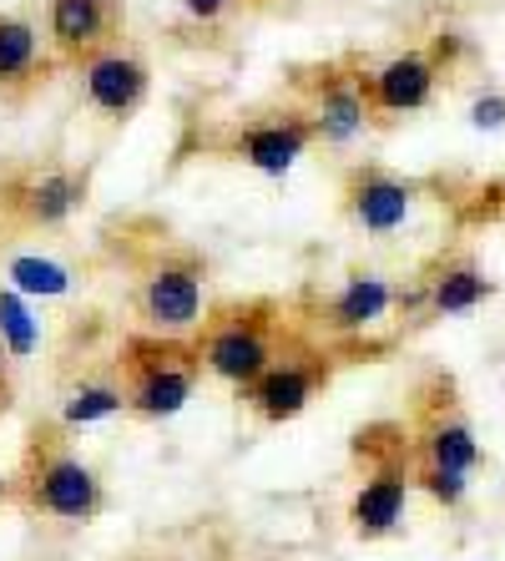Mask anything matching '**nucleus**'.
<instances>
[{"label":"nucleus","mask_w":505,"mask_h":561,"mask_svg":"<svg viewBox=\"0 0 505 561\" xmlns=\"http://www.w3.org/2000/svg\"><path fill=\"white\" fill-rule=\"evenodd\" d=\"M91 197V172L87 168H26L0 183V213L26 228V233H51L66 228L87 208Z\"/></svg>","instance_id":"39448f33"},{"label":"nucleus","mask_w":505,"mask_h":561,"mask_svg":"<svg viewBox=\"0 0 505 561\" xmlns=\"http://www.w3.org/2000/svg\"><path fill=\"white\" fill-rule=\"evenodd\" d=\"M122 394H127V415L137 420H172L193 405L203 365L187 340H157V334H131L122 344Z\"/></svg>","instance_id":"7ed1b4c3"},{"label":"nucleus","mask_w":505,"mask_h":561,"mask_svg":"<svg viewBox=\"0 0 505 561\" xmlns=\"http://www.w3.org/2000/svg\"><path fill=\"white\" fill-rule=\"evenodd\" d=\"M122 410H127V394L117 375H81L61 394V431H91V425L117 420Z\"/></svg>","instance_id":"6ab92c4d"},{"label":"nucleus","mask_w":505,"mask_h":561,"mask_svg":"<svg viewBox=\"0 0 505 561\" xmlns=\"http://www.w3.org/2000/svg\"><path fill=\"white\" fill-rule=\"evenodd\" d=\"M77 284L81 274L56 253L21 249L5 259V288H15L21 299H66V294H77Z\"/></svg>","instance_id":"a211bd4d"},{"label":"nucleus","mask_w":505,"mask_h":561,"mask_svg":"<svg viewBox=\"0 0 505 561\" xmlns=\"http://www.w3.org/2000/svg\"><path fill=\"white\" fill-rule=\"evenodd\" d=\"M415 496V470L404 466V450L394 456H375V466L364 470L359 491L349 501V531L359 541H385L404 526V511Z\"/></svg>","instance_id":"f8f14e48"},{"label":"nucleus","mask_w":505,"mask_h":561,"mask_svg":"<svg viewBox=\"0 0 505 561\" xmlns=\"http://www.w3.org/2000/svg\"><path fill=\"white\" fill-rule=\"evenodd\" d=\"M313 142V122L303 106H284V112H263V117L233 127V137L222 142V152L243 162V168L263 172V178H288V172L309 157Z\"/></svg>","instance_id":"6e6552de"},{"label":"nucleus","mask_w":505,"mask_h":561,"mask_svg":"<svg viewBox=\"0 0 505 561\" xmlns=\"http://www.w3.org/2000/svg\"><path fill=\"white\" fill-rule=\"evenodd\" d=\"M233 5H243V0H182L187 21H197V26H218V21L233 11Z\"/></svg>","instance_id":"5701e85b"},{"label":"nucleus","mask_w":505,"mask_h":561,"mask_svg":"<svg viewBox=\"0 0 505 561\" xmlns=\"http://www.w3.org/2000/svg\"><path fill=\"white\" fill-rule=\"evenodd\" d=\"M420 197L425 193H420L415 178H400L379 162H359L344 178V218L369 238H394L415 222Z\"/></svg>","instance_id":"423d86ee"},{"label":"nucleus","mask_w":505,"mask_h":561,"mask_svg":"<svg viewBox=\"0 0 505 561\" xmlns=\"http://www.w3.org/2000/svg\"><path fill=\"white\" fill-rule=\"evenodd\" d=\"M122 41L117 0H46V51L56 66H81Z\"/></svg>","instance_id":"9b49d317"},{"label":"nucleus","mask_w":505,"mask_h":561,"mask_svg":"<svg viewBox=\"0 0 505 561\" xmlns=\"http://www.w3.org/2000/svg\"><path fill=\"white\" fill-rule=\"evenodd\" d=\"M466 122L475 131H501L505 127V92H480L475 102H470Z\"/></svg>","instance_id":"4be33fe9"},{"label":"nucleus","mask_w":505,"mask_h":561,"mask_svg":"<svg viewBox=\"0 0 505 561\" xmlns=\"http://www.w3.org/2000/svg\"><path fill=\"white\" fill-rule=\"evenodd\" d=\"M440 66L429 51H394L389 61L359 71L364 102L375 117H410V112H425L440 92Z\"/></svg>","instance_id":"ddd939ff"},{"label":"nucleus","mask_w":505,"mask_h":561,"mask_svg":"<svg viewBox=\"0 0 505 561\" xmlns=\"http://www.w3.org/2000/svg\"><path fill=\"white\" fill-rule=\"evenodd\" d=\"M284 319H278V304L268 299H243V304H222L203 319L197 329V365L203 375L228 385V390L243 394L263 369L284 354Z\"/></svg>","instance_id":"f257e3e1"},{"label":"nucleus","mask_w":505,"mask_h":561,"mask_svg":"<svg viewBox=\"0 0 505 561\" xmlns=\"http://www.w3.org/2000/svg\"><path fill=\"white\" fill-rule=\"evenodd\" d=\"M11 405V354L0 350V410Z\"/></svg>","instance_id":"b1692460"},{"label":"nucleus","mask_w":505,"mask_h":561,"mask_svg":"<svg viewBox=\"0 0 505 561\" xmlns=\"http://www.w3.org/2000/svg\"><path fill=\"white\" fill-rule=\"evenodd\" d=\"M415 450H420V466H435V470H455V476H470L480 466V440L460 415H435L425 420V431L415 435Z\"/></svg>","instance_id":"dca6fc26"},{"label":"nucleus","mask_w":505,"mask_h":561,"mask_svg":"<svg viewBox=\"0 0 505 561\" xmlns=\"http://www.w3.org/2000/svg\"><path fill=\"white\" fill-rule=\"evenodd\" d=\"M77 77H81V102L106 122L137 117L147 106V96H152V61L142 51H131L127 41H117V46L96 51L91 61H81Z\"/></svg>","instance_id":"1a4fd4ad"},{"label":"nucleus","mask_w":505,"mask_h":561,"mask_svg":"<svg viewBox=\"0 0 505 561\" xmlns=\"http://www.w3.org/2000/svg\"><path fill=\"white\" fill-rule=\"evenodd\" d=\"M485 299H495V284L485 278V268H475L470 259L445 263L440 274L425 284V309L435 319H460V313H475Z\"/></svg>","instance_id":"f3484780"},{"label":"nucleus","mask_w":505,"mask_h":561,"mask_svg":"<svg viewBox=\"0 0 505 561\" xmlns=\"http://www.w3.org/2000/svg\"><path fill=\"white\" fill-rule=\"evenodd\" d=\"M15 496V481H11V476H0V501H11Z\"/></svg>","instance_id":"393cba45"},{"label":"nucleus","mask_w":505,"mask_h":561,"mask_svg":"<svg viewBox=\"0 0 505 561\" xmlns=\"http://www.w3.org/2000/svg\"><path fill=\"white\" fill-rule=\"evenodd\" d=\"M0 350L11 354V365H26L41 350V319L31 299H21L15 288L0 284Z\"/></svg>","instance_id":"aec40b11"},{"label":"nucleus","mask_w":505,"mask_h":561,"mask_svg":"<svg viewBox=\"0 0 505 561\" xmlns=\"http://www.w3.org/2000/svg\"><path fill=\"white\" fill-rule=\"evenodd\" d=\"M415 491H425L429 501L440 511H460L470 501V476H455V470H435V466H420L415 470Z\"/></svg>","instance_id":"412c9836"},{"label":"nucleus","mask_w":505,"mask_h":561,"mask_svg":"<svg viewBox=\"0 0 505 561\" xmlns=\"http://www.w3.org/2000/svg\"><path fill=\"white\" fill-rule=\"evenodd\" d=\"M15 496L26 501V511H36L56 526H91L106 511V481L102 470L81 460L66 440H56L51 431H36L26 466L15 476Z\"/></svg>","instance_id":"f03ea898"},{"label":"nucleus","mask_w":505,"mask_h":561,"mask_svg":"<svg viewBox=\"0 0 505 561\" xmlns=\"http://www.w3.org/2000/svg\"><path fill=\"white\" fill-rule=\"evenodd\" d=\"M51 66L46 36L31 15H0V102H26Z\"/></svg>","instance_id":"2eb2a0df"},{"label":"nucleus","mask_w":505,"mask_h":561,"mask_svg":"<svg viewBox=\"0 0 505 561\" xmlns=\"http://www.w3.org/2000/svg\"><path fill=\"white\" fill-rule=\"evenodd\" d=\"M137 319L157 340H193L208 319V263L193 249H162L137 274Z\"/></svg>","instance_id":"20e7f679"},{"label":"nucleus","mask_w":505,"mask_h":561,"mask_svg":"<svg viewBox=\"0 0 505 561\" xmlns=\"http://www.w3.org/2000/svg\"><path fill=\"white\" fill-rule=\"evenodd\" d=\"M303 112L313 122V142L319 147H354L364 131L375 127V112L364 102V87H359V71H344V66H319L313 81H303Z\"/></svg>","instance_id":"9d476101"},{"label":"nucleus","mask_w":505,"mask_h":561,"mask_svg":"<svg viewBox=\"0 0 505 561\" xmlns=\"http://www.w3.org/2000/svg\"><path fill=\"white\" fill-rule=\"evenodd\" d=\"M389 309H400L394 284H389L385 274H375V268H354V274L324 299L319 324H324L329 334H338V340H359V334L385 324Z\"/></svg>","instance_id":"4468645a"},{"label":"nucleus","mask_w":505,"mask_h":561,"mask_svg":"<svg viewBox=\"0 0 505 561\" xmlns=\"http://www.w3.org/2000/svg\"><path fill=\"white\" fill-rule=\"evenodd\" d=\"M329 375H334L329 354H319V350H284L243 390V405L253 410L263 425H288V420H298L303 410L313 405V400H319V390L329 385Z\"/></svg>","instance_id":"0eeeda50"}]
</instances>
